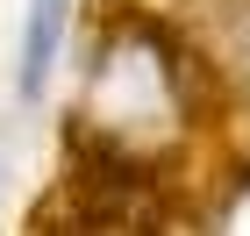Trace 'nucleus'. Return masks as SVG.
I'll use <instances>...</instances> for the list:
<instances>
[{"label":"nucleus","mask_w":250,"mask_h":236,"mask_svg":"<svg viewBox=\"0 0 250 236\" xmlns=\"http://www.w3.org/2000/svg\"><path fill=\"white\" fill-rule=\"evenodd\" d=\"M222 100L193 58L186 29L165 7L115 0L86 29L79 58V93H72V157L93 186L165 200L179 193L200 143H214Z\"/></svg>","instance_id":"1"},{"label":"nucleus","mask_w":250,"mask_h":236,"mask_svg":"<svg viewBox=\"0 0 250 236\" xmlns=\"http://www.w3.org/2000/svg\"><path fill=\"white\" fill-rule=\"evenodd\" d=\"M72 29H79V0H29L21 7V29H15V100L36 107L58 79L64 50H72Z\"/></svg>","instance_id":"2"},{"label":"nucleus","mask_w":250,"mask_h":236,"mask_svg":"<svg viewBox=\"0 0 250 236\" xmlns=\"http://www.w3.org/2000/svg\"><path fill=\"white\" fill-rule=\"evenodd\" d=\"M15 150H21V129L0 122V193H7V179H15Z\"/></svg>","instance_id":"3"}]
</instances>
